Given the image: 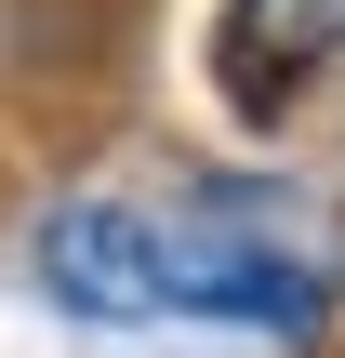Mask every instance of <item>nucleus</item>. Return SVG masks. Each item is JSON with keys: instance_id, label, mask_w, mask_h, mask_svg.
I'll return each instance as SVG.
<instances>
[{"instance_id": "nucleus-3", "label": "nucleus", "mask_w": 345, "mask_h": 358, "mask_svg": "<svg viewBox=\"0 0 345 358\" xmlns=\"http://www.w3.org/2000/svg\"><path fill=\"white\" fill-rule=\"evenodd\" d=\"M319 53H345V0H239V13H226V80H239V106H279V80H306Z\"/></svg>"}, {"instance_id": "nucleus-2", "label": "nucleus", "mask_w": 345, "mask_h": 358, "mask_svg": "<svg viewBox=\"0 0 345 358\" xmlns=\"http://www.w3.org/2000/svg\"><path fill=\"white\" fill-rule=\"evenodd\" d=\"M40 279H53L66 319L133 332V319H160V226L120 213V199H66V213L40 226Z\"/></svg>"}, {"instance_id": "nucleus-1", "label": "nucleus", "mask_w": 345, "mask_h": 358, "mask_svg": "<svg viewBox=\"0 0 345 358\" xmlns=\"http://www.w3.org/2000/svg\"><path fill=\"white\" fill-rule=\"evenodd\" d=\"M160 306H186V319H239V332L306 345L332 292H319V266H306V252H279V226H266L239 186H199V199L160 226Z\"/></svg>"}]
</instances>
